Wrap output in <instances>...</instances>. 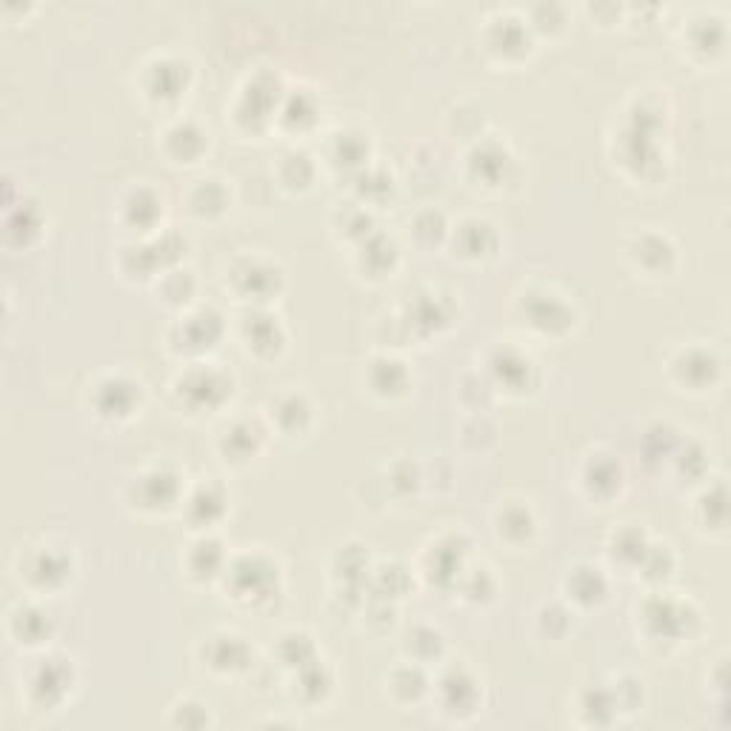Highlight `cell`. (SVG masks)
Here are the masks:
<instances>
[{"mask_svg":"<svg viewBox=\"0 0 731 731\" xmlns=\"http://www.w3.org/2000/svg\"><path fill=\"white\" fill-rule=\"evenodd\" d=\"M212 640L220 646V654H209V666L215 672H238V669H246L249 666V654H246V643L243 637H238L235 632H218L212 634Z\"/></svg>","mask_w":731,"mask_h":731,"instance_id":"3957f363","label":"cell"},{"mask_svg":"<svg viewBox=\"0 0 731 731\" xmlns=\"http://www.w3.org/2000/svg\"><path fill=\"white\" fill-rule=\"evenodd\" d=\"M500 514H503V520H497L500 540L506 537L509 543H514V532H517V543H523L534 532V517L529 506H506V509H500Z\"/></svg>","mask_w":731,"mask_h":731,"instance_id":"277c9868","label":"cell"},{"mask_svg":"<svg viewBox=\"0 0 731 731\" xmlns=\"http://www.w3.org/2000/svg\"><path fill=\"white\" fill-rule=\"evenodd\" d=\"M186 203H189V212L195 218L206 220L220 215L226 209V192L220 186V180L215 178H200L195 180V186L189 189L186 195Z\"/></svg>","mask_w":731,"mask_h":731,"instance_id":"7a4b0ae2","label":"cell"},{"mask_svg":"<svg viewBox=\"0 0 731 731\" xmlns=\"http://www.w3.org/2000/svg\"><path fill=\"white\" fill-rule=\"evenodd\" d=\"M180 349L186 352H203L209 346H215L220 337V315L215 309H198L192 315L180 317Z\"/></svg>","mask_w":731,"mask_h":731,"instance_id":"6da1fadb","label":"cell"}]
</instances>
